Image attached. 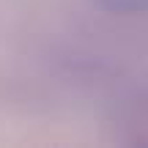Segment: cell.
I'll list each match as a JSON object with an SVG mask.
<instances>
[{
    "label": "cell",
    "instance_id": "6da1fadb",
    "mask_svg": "<svg viewBox=\"0 0 148 148\" xmlns=\"http://www.w3.org/2000/svg\"><path fill=\"white\" fill-rule=\"evenodd\" d=\"M110 14H148V0H93Z\"/></svg>",
    "mask_w": 148,
    "mask_h": 148
}]
</instances>
